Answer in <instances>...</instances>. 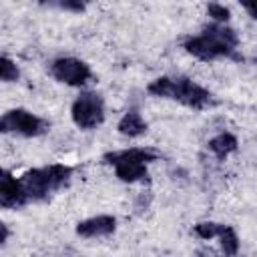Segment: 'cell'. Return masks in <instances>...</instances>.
Returning a JSON list of instances; mask_svg holds the SVG:
<instances>
[{"mask_svg":"<svg viewBox=\"0 0 257 257\" xmlns=\"http://www.w3.org/2000/svg\"><path fill=\"white\" fill-rule=\"evenodd\" d=\"M195 257H217V253L211 247H201L195 251Z\"/></svg>","mask_w":257,"mask_h":257,"instance_id":"d6986e66","label":"cell"},{"mask_svg":"<svg viewBox=\"0 0 257 257\" xmlns=\"http://www.w3.org/2000/svg\"><path fill=\"white\" fill-rule=\"evenodd\" d=\"M147 92L159 98L177 100L195 110L207 108L213 102V94L187 76H159L149 82Z\"/></svg>","mask_w":257,"mask_h":257,"instance_id":"7a4b0ae2","label":"cell"},{"mask_svg":"<svg viewBox=\"0 0 257 257\" xmlns=\"http://www.w3.org/2000/svg\"><path fill=\"white\" fill-rule=\"evenodd\" d=\"M207 147H209V151H211L217 159H225V157H229L231 153H235V151H237L239 141H237V137H235L233 133L223 131V133L215 135L213 139H209Z\"/></svg>","mask_w":257,"mask_h":257,"instance_id":"7c38bea8","label":"cell"},{"mask_svg":"<svg viewBox=\"0 0 257 257\" xmlns=\"http://www.w3.org/2000/svg\"><path fill=\"white\" fill-rule=\"evenodd\" d=\"M217 239H219V247H221L223 257H237L241 245H239V237L231 225H225Z\"/></svg>","mask_w":257,"mask_h":257,"instance_id":"4fadbf2b","label":"cell"},{"mask_svg":"<svg viewBox=\"0 0 257 257\" xmlns=\"http://www.w3.org/2000/svg\"><path fill=\"white\" fill-rule=\"evenodd\" d=\"M70 118L80 131H92L104 122V100L94 90L80 92L70 104Z\"/></svg>","mask_w":257,"mask_h":257,"instance_id":"277c9868","label":"cell"},{"mask_svg":"<svg viewBox=\"0 0 257 257\" xmlns=\"http://www.w3.org/2000/svg\"><path fill=\"white\" fill-rule=\"evenodd\" d=\"M114 169V177L122 183H147L149 181V169L143 163H131V161H120L116 165H112Z\"/></svg>","mask_w":257,"mask_h":257,"instance_id":"8fae6325","label":"cell"},{"mask_svg":"<svg viewBox=\"0 0 257 257\" xmlns=\"http://www.w3.org/2000/svg\"><path fill=\"white\" fill-rule=\"evenodd\" d=\"M8 237H10V231H8V225H6V223H2V245H6V241H8Z\"/></svg>","mask_w":257,"mask_h":257,"instance_id":"ffe728a7","label":"cell"},{"mask_svg":"<svg viewBox=\"0 0 257 257\" xmlns=\"http://www.w3.org/2000/svg\"><path fill=\"white\" fill-rule=\"evenodd\" d=\"M50 74L60 84H66V86H72V88H80L92 78L90 66L84 60L74 58V56L54 58L50 62Z\"/></svg>","mask_w":257,"mask_h":257,"instance_id":"8992f818","label":"cell"},{"mask_svg":"<svg viewBox=\"0 0 257 257\" xmlns=\"http://www.w3.org/2000/svg\"><path fill=\"white\" fill-rule=\"evenodd\" d=\"M241 6L245 8V12L253 18V20H257V0H249V2H241Z\"/></svg>","mask_w":257,"mask_h":257,"instance_id":"ac0fdd59","label":"cell"},{"mask_svg":"<svg viewBox=\"0 0 257 257\" xmlns=\"http://www.w3.org/2000/svg\"><path fill=\"white\" fill-rule=\"evenodd\" d=\"M207 16H209L215 24H227L229 18H231V10H229L225 4L211 2V4H207Z\"/></svg>","mask_w":257,"mask_h":257,"instance_id":"2e32d148","label":"cell"},{"mask_svg":"<svg viewBox=\"0 0 257 257\" xmlns=\"http://www.w3.org/2000/svg\"><path fill=\"white\" fill-rule=\"evenodd\" d=\"M52 6H56L60 10H66V12H74V14H80V12L86 10V4L78 2V0H62V2H54Z\"/></svg>","mask_w":257,"mask_h":257,"instance_id":"e0dca14e","label":"cell"},{"mask_svg":"<svg viewBox=\"0 0 257 257\" xmlns=\"http://www.w3.org/2000/svg\"><path fill=\"white\" fill-rule=\"evenodd\" d=\"M159 159V153L151 147H131V149H120V151H110V153H104L102 155V163L106 165H116L120 161H131V163H143V165H149V163H155Z\"/></svg>","mask_w":257,"mask_h":257,"instance_id":"9c48e42d","label":"cell"},{"mask_svg":"<svg viewBox=\"0 0 257 257\" xmlns=\"http://www.w3.org/2000/svg\"><path fill=\"white\" fill-rule=\"evenodd\" d=\"M50 128V122L26 108H10L2 114L0 118V133L8 135H20L26 139H34V137H42L46 135Z\"/></svg>","mask_w":257,"mask_h":257,"instance_id":"5b68a950","label":"cell"},{"mask_svg":"<svg viewBox=\"0 0 257 257\" xmlns=\"http://www.w3.org/2000/svg\"><path fill=\"white\" fill-rule=\"evenodd\" d=\"M223 223H215V221H199L195 227H193V231H195V235L199 237V239H203V241H211V239H215V237H219V233L223 231Z\"/></svg>","mask_w":257,"mask_h":257,"instance_id":"5bb4252c","label":"cell"},{"mask_svg":"<svg viewBox=\"0 0 257 257\" xmlns=\"http://www.w3.org/2000/svg\"><path fill=\"white\" fill-rule=\"evenodd\" d=\"M147 128H149V124H147V120L143 118V114H141L137 108H128V110L120 116V120L116 122V131H118L122 137H128V139H139V137H143V135L147 133Z\"/></svg>","mask_w":257,"mask_h":257,"instance_id":"30bf717a","label":"cell"},{"mask_svg":"<svg viewBox=\"0 0 257 257\" xmlns=\"http://www.w3.org/2000/svg\"><path fill=\"white\" fill-rule=\"evenodd\" d=\"M239 36L227 24H209L201 30V34H191L183 40V48L199 58V60H215V58H233L241 60L237 54Z\"/></svg>","mask_w":257,"mask_h":257,"instance_id":"6da1fadb","label":"cell"},{"mask_svg":"<svg viewBox=\"0 0 257 257\" xmlns=\"http://www.w3.org/2000/svg\"><path fill=\"white\" fill-rule=\"evenodd\" d=\"M74 175V169L70 165H48V167H38L26 171L20 181L24 185L28 201H46L52 193L64 189Z\"/></svg>","mask_w":257,"mask_h":257,"instance_id":"3957f363","label":"cell"},{"mask_svg":"<svg viewBox=\"0 0 257 257\" xmlns=\"http://www.w3.org/2000/svg\"><path fill=\"white\" fill-rule=\"evenodd\" d=\"M0 78H2V82H16L20 78L18 64L6 54L0 58Z\"/></svg>","mask_w":257,"mask_h":257,"instance_id":"9a60e30c","label":"cell"},{"mask_svg":"<svg viewBox=\"0 0 257 257\" xmlns=\"http://www.w3.org/2000/svg\"><path fill=\"white\" fill-rule=\"evenodd\" d=\"M74 231L78 237H84V239L106 237L116 231V219L112 215H94L84 221H78Z\"/></svg>","mask_w":257,"mask_h":257,"instance_id":"ba28073f","label":"cell"},{"mask_svg":"<svg viewBox=\"0 0 257 257\" xmlns=\"http://www.w3.org/2000/svg\"><path fill=\"white\" fill-rule=\"evenodd\" d=\"M26 203L30 201L26 197L20 177H14L10 171H4L0 179V205L4 209H20Z\"/></svg>","mask_w":257,"mask_h":257,"instance_id":"52a82bcc","label":"cell"}]
</instances>
